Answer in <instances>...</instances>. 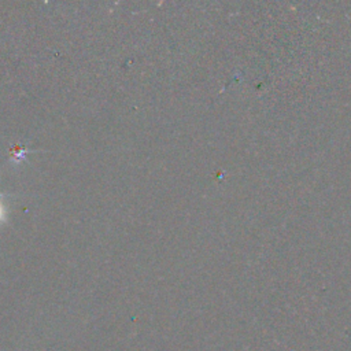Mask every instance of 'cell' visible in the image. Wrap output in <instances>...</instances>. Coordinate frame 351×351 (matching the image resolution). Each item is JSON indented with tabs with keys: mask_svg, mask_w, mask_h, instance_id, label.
<instances>
[{
	"mask_svg": "<svg viewBox=\"0 0 351 351\" xmlns=\"http://www.w3.org/2000/svg\"><path fill=\"white\" fill-rule=\"evenodd\" d=\"M1 196H3V195H0V197H1ZM4 217H5V210H4V206H3L1 202H0V221H3Z\"/></svg>",
	"mask_w": 351,
	"mask_h": 351,
	"instance_id": "1",
	"label": "cell"
}]
</instances>
